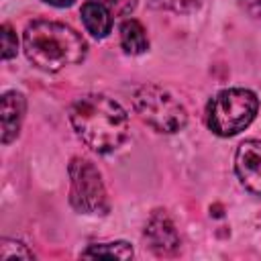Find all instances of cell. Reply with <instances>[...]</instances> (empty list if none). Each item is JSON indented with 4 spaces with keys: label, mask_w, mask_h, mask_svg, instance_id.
<instances>
[{
    "label": "cell",
    "mask_w": 261,
    "mask_h": 261,
    "mask_svg": "<svg viewBox=\"0 0 261 261\" xmlns=\"http://www.w3.org/2000/svg\"><path fill=\"white\" fill-rule=\"evenodd\" d=\"M75 135L96 153H110L122 145L128 133L124 108L104 94H86L69 106Z\"/></svg>",
    "instance_id": "6da1fadb"
},
{
    "label": "cell",
    "mask_w": 261,
    "mask_h": 261,
    "mask_svg": "<svg viewBox=\"0 0 261 261\" xmlns=\"http://www.w3.org/2000/svg\"><path fill=\"white\" fill-rule=\"evenodd\" d=\"M27 59L43 71H59L84 61L88 45L80 33L63 22L35 20L22 35Z\"/></svg>",
    "instance_id": "7a4b0ae2"
},
{
    "label": "cell",
    "mask_w": 261,
    "mask_h": 261,
    "mask_svg": "<svg viewBox=\"0 0 261 261\" xmlns=\"http://www.w3.org/2000/svg\"><path fill=\"white\" fill-rule=\"evenodd\" d=\"M259 108V100L251 90L230 88L218 92L206 108L208 128L218 137H232L245 130Z\"/></svg>",
    "instance_id": "3957f363"
},
{
    "label": "cell",
    "mask_w": 261,
    "mask_h": 261,
    "mask_svg": "<svg viewBox=\"0 0 261 261\" xmlns=\"http://www.w3.org/2000/svg\"><path fill=\"white\" fill-rule=\"evenodd\" d=\"M133 106L139 118L157 133H177L188 122L186 108L165 88L157 84H145L137 88L133 96Z\"/></svg>",
    "instance_id": "277c9868"
},
{
    "label": "cell",
    "mask_w": 261,
    "mask_h": 261,
    "mask_svg": "<svg viewBox=\"0 0 261 261\" xmlns=\"http://www.w3.org/2000/svg\"><path fill=\"white\" fill-rule=\"evenodd\" d=\"M69 202L82 214H106L110 208L102 175L88 159L73 157L69 163Z\"/></svg>",
    "instance_id": "5b68a950"
},
{
    "label": "cell",
    "mask_w": 261,
    "mask_h": 261,
    "mask_svg": "<svg viewBox=\"0 0 261 261\" xmlns=\"http://www.w3.org/2000/svg\"><path fill=\"white\" fill-rule=\"evenodd\" d=\"M145 239L151 247V251L159 257H167L177 253L179 249V234L175 230L173 220L165 210H155L145 226Z\"/></svg>",
    "instance_id": "8992f818"
},
{
    "label": "cell",
    "mask_w": 261,
    "mask_h": 261,
    "mask_svg": "<svg viewBox=\"0 0 261 261\" xmlns=\"http://www.w3.org/2000/svg\"><path fill=\"white\" fill-rule=\"evenodd\" d=\"M234 171L249 192L261 196V139H251L239 145Z\"/></svg>",
    "instance_id": "52a82bcc"
},
{
    "label": "cell",
    "mask_w": 261,
    "mask_h": 261,
    "mask_svg": "<svg viewBox=\"0 0 261 261\" xmlns=\"http://www.w3.org/2000/svg\"><path fill=\"white\" fill-rule=\"evenodd\" d=\"M24 110H27V100L20 92H6L2 96V143L8 145L12 139L18 137L22 118H24Z\"/></svg>",
    "instance_id": "ba28073f"
},
{
    "label": "cell",
    "mask_w": 261,
    "mask_h": 261,
    "mask_svg": "<svg viewBox=\"0 0 261 261\" xmlns=\"http://www.w3.org/2000/svg\"><path fill=\"white\" fill-rule=\"evenodd\" d=\"M82 20L96 39H104L112 29V12L98 0H88L82 6Z\"/></svg>",
    "instance_id": "9c48e42d"
},
{
    "label": "cell",
    "mask_w": 261,
    "mask_h": 261,
    "mask_svg": "<svg viewBox=\"0 0 261 261\" xmlns=\"http://www.w3.org/2000/svg\"><path fill=\"white\" fill-rule=\"evenodd\" d=\"M120 45L130 55H141L147 51V47H149L147 33L139 20L128 18L120 24Z\"/></svg>",
    "instance_id": "30bf717a"
},
{
    "label": "cell",
    "mask_w": 261,
    "mask_h": 261,
    "mask_svg": "<svg viewBox=\"0 0 261 261\" xmlns=\"http://www.w3.org/2000/svg\"><path fill=\"white\" fill-rule=\"evenodd\" d=\"M82 257H86V259H130L133 257V247L124 241L100 243V245L88 247L82 253Z\"/></svg>",
    "instance_id": "8fae6325"
},
{
    "label": "cell",
    "mask_w": 261,
    "mask_h": 261,
    "mask_svg": "<svg viewBox=\"0 0 261 261\" xmlns=\"http://www.w3.org/2000/svg\"><path fill=\"white\" fill-rule=\"evenodd\" d=\"M35 255L27 249V245L18 243V241H2V249H0V259L2 261H10V259H33Z\"/></svg>",
    "instance_id": "7c38bea8"
},
{
    "label": "cell",
    "mask_w": 261,
    "mask_h": 261,
    "mask_svg": "<svg viewBox=\"0 0 261 261\" xmlns=\"http://www.w3.org/2000/svg\"><path fill=\"white\" fill-rule=\"evenodd\" d=\"M161 8L171 10V12H190L194 8H198L204 0H155Z\"/></svg>",
    "instance_id": "4fadbf2b"
},
{
    "label": "cell",
    "mask_w": 261,
    "mask_h": 261,
    "mask_svg": "<svg viewBox=\"0 0 261 261\" xmlns=\"http://www.w3.org/2000/svg\"><path fill=\"white\" fill-rule=\"evenodd\" d=\"M16 35L8 24H2V59H12L16 55Z\"/></svg>",
    "instance_id": "5bb4252c"
},
{
    "label": "cell",
    "mask_w": 261,
    "mask_h": 261,
    "mask_svg": "<svg viewBox=\"0 0 261 261\" xmlns=\"http://www.w3.org/2000/svg\"><path fill=\"white\" fill-rule=\"evenodd\" d=\"M98 2H102L104 6H108V10L114 16H126L137 6V0H98Z\"/></svg>",
    "instance_id": "9a60e30c"
},
{
    "label": "cell",
    "mask_w": 261,
    "mask_h": 261,
    "mask_svg": "<svg viewBox=\"0 0 261 261\" xmlns=\"http://www.w3.org/2000/svg\"><path fill=\"white\" fill-rule=\"evenodd\" d=\"M241 4L251 16L261 18V0H241Z\"/></svg>",
    "instance_id": "2e32d148"
},
{
    "label": "cell",
    "mask_w": 261,
    "mask_h": 261,
    "mask_svg": "<svg viewBox=\"0 0 261 261\" xmlns=\"http://www.w3.org/2000/svg\"><path fill=\"white\" fill-rule=\"evenodd\" d=\"M43 2H47L51 6H57V8H65V6H71L75 0H43Z\"/></svg>",
    "instance_id": "e0dca14e"
}]
</instances>
